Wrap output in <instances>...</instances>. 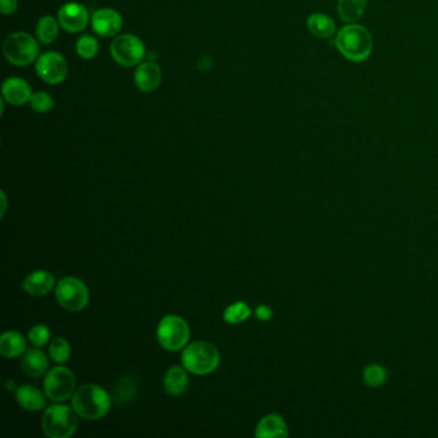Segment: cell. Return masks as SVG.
Returning a JSON list of instances; mask_svg holds the SVG:
<instances>
[{"label":"cell","mask_w":438,"mask_h":438,"mask_svg":"<svg viewBox=\"0 0 438 438\" xmlns=\"http://www.w3.org/2000/svg\"><path fill=\"white\" fill-rule=\"evenodd\" d=\"M112 398L98 384H84L72 396V408L79 417L86 420H99L111 410Z\"/></svg>","instance_id":"6da1fadb"},{"label":"cell","mask_w":438,"mask_h":438,"mask_svg":"<svg viewBox=\"0 0 438 438\" xmlns=\"http://www.w3.org/2000/svg\"><path fill=\"white\" fill-rule=\"evenodd\" d=\"M335 45L349 61L364 62L373 50V39L368 28L357 23H349L337 34Z\"/></svg>","instance_id":"7a4b0ae2"},{"label":"cell","mask_w":438,"mask_h":438,"mask_svg":"<svg viewBox=\"0 0 438 438\" xmlns=\"http://www.w3.org/2000/svg\"><path fill=\"white\" fill-rule=\"evenodd\" d=\"M219 349L213 343L197 341L183 349L181 365L197 376L211 374L219 368Z\"/></svg>","instance_id":"3957f363"},{"label":"cell","mask_w":438,"mask_h":438,"mask_svg":"<svg viewBox=\"0 0 438 438\" xmlns=\"http://www.w3.org/2000/svg\"><path fill=\"white\" fill-rule=\"evenodd\" d=\"M3 55L17 67H28L40 55V43L33 35L17 31L8 35L3 43Z\"/></svg>","instance_id":"277c9868"},{"label":"cell","mask_w":438,"mask_h":438,"mask_svg":"<svg viewBox=\"0 0 438 438\" xmlns=\"http://www.w3.org/2000/svg\"><path fill=\"white\" fill-rule=\"evenodd\" d=\"M79 425L77 412L67 405H52L44 412L41 428L50 438H69Z\"/></svg>","instance_id":"5b68a950"},{"label":"cell","mask_w":438,"mask_h":438,"mask_svg":"<svg viewBox=\"0 0 438 438\" xmlns=\"http://www.w3.org/2000/svg\"><path fill=\"white\" fill-rule=\"evenodd\" d=\"M145 45L140 38L137 35L123 34L117 35L111 43V57L117 64L130 69L137 67L143 62L145 57Z\"/></svg>","instance_id":"8992f818"},{"label":"cell","mask_w":438,"mask_h":438,"mask_svg":"<svg viewBox=\"0 0 438 438\" xmlns=\"http://www.w3.org/2000/svg\"><path fill=\"white\" fill-rule=\"evenodd\" d=\"M191 337L188 322L179 315H166L158 324V343L167 351L184 349Z\"/></svg>","instance_id":"52a82bcc"},{"label":"cell","mask_w":438,"mask_h":438,"mask_svg":"<svg viewBox=\"0 0 438 438\" xmlns=\"http://www.w3.org/2000/svg\"><path fill=\"white\" fill-rule=\"evenodd\" d=\"M55 298L69 311H82L89 303V291L84 281L75 276H66L55 287Z\"/></svg>","instance_id":"ba28073f"},{"label":"cell","mask_w":438,"mask_h":438,"mask_svg":"<svg viewBox=\"0 0 438 438\" xmlns=\"http://www.w3.org/2000/svg\"><path fill=\"white\" fill-rule=\"evenodd\" d=\"M75 391V377L69 368L55 366L47 373L44 379V392L52 401L63 403L72 398Z\"/></svg>","instance_id":"9c48e42d"},{"label":"cell","mask_w":438,"mask_h":438,"mask_svg":"<svg viewBox=\"0 0 438 438\" xmlns=\"http://www.w3.org/2000/svg\"><path fill=\"white\" fill-rule=\"evenodd\" d=\"M35 71L41 82L49 85H58L69 75V64L66 58L58 52H45L35 62Z\"/></svg>","instance_id":"30bf717a"},{"label":"cell","mask_w":438,"mask_h":438,"mask_svg":"<svg viewBox=\"0 0 438 438\" xmlns=\"http://www.w3.org/2000/svg\"><path fill=\"white\" fill-rule=\"evenodd\" d=\"M57 20L64 31L69 34H79L86 28L91 17L88 8L84 4L69 1L58 9Z\"/></svg>","instance_id":"8fae6325"},{"label":"cell","mask_w":438,"mask_h":438,"mask_svg":"<svg viewBox=\"0 0 438 438\" xmlns=\"http://www.w3.org/2000/svg\"><path fill=\"white\" fill-rule=\"evenodd\" d=\"M90 23L98 36L115 38L123 30V18L113 8H101L93 13Z\"/></svg>","instance_id":"7c38bea8"},{"label":"cell","mask_w":438,"mask_h":438,"mask_svg":"<svg viewBox=\"0 0 438 438\" xmlns=\"http://www.w3.org/2000/svg\"><path fill=\"white\" fill-rule=\"evenodd\" d=\"M162 80V69L155 62H142L134 72V84L143 93L157 89Z\"/></svg>","instance_id":"4fadbf2b"},{"label":"cell","mask_w":438,"mask_h":438,"mask_svg":"<svg viewBox=\"0 0 438 438\" xmlns=\"http://www.w3.org/2000/svg\"><path fill=\"white\" fill-rule=\"evenodd\" d=\"M33 96L31 86L21 77H8L1 85V98L12 106H23Z\"/></svg>","instance_id":"5bb4252c"},{"label":"cell","mask_w":438,"mask_h":438,"mask_svg":"<svg viewBox=\"0 0 438 438\" xmlns=\"http://www.w3.org/2000/svg\"><path fill=\"white\" fill-rule=\"evenodd\" d=\"M21 368L28 377L38 378L45 376L49 371V359L44 351L36 349H28L25 351L21 360Z\"/></svg>","instance_id":"9a60e30c"},{"label":"cell","mask_w":438,"mask_h":438,"mask_svg":"<svg viewBox=\"0 0 438 438\" xmlns=\"http://www.w3.org/2000/svg\"><path fill=\"white\" fill-rule=\"evenodd\" d=\"M55 286V279L53 275L45 270H36L25 278L22 288L28 295L41 297L48 295Z\"/></svg>","instance_id":"2e32d148"},{"label":"cell","mask_w":438,"mask_h":438,"mask_svg":"<svg viewBox=\"0 0 438 438\" xmlns=\"http://www.w3.org/2000/svg\"><path fill=\"white\" fill-rule=\"evenodd\" d=\"M254 436L259 438L287 437L288 427L279 414H267L256 425Z\"/></svg>","instance_id":"e0dca14e"},{"label":"cell","mask_w":438,"mask_h":438,"mask_svg":"<svg viewBox=\"0 0 438 438\" xmlns=\"http://www.w3.org/2000/svg\"><path fill=\"white\" fill-rule=\"evenodd\" d=\"M16 400L21 408L26 411H40L47 406V400L43 392L30 384H23L17 388Z\"/></svg>","instance_id":"ac0fdd59"},{"label":"cell","mask_w":438,"mask_h":438,"mask_svg":"<svg viewBox=\"0 0 438 438\" xmlns=\"http://www.w3.org/2000/svg\"><path fill=\"white\" fill-rule=\"evenodd\" d=\"M184 366H172L164 377V388L170 396H180L189 386V378Z\"/></svg>","instance_id":"d6986e66"},{"label":"cell","mask_w":438,"mask_h":438,"mask_svg":"<svg viewBox=\"0 0 438 438\" xmlns=\"http://www.w3.org/2000/svg\"><path fill=\"white\" fill-rule=\"evenodd\" d=\"M28 342L25 337L16 330H8L0 337V354L7 359H14L25 354Z\"/></svg>","instance_id":"ffe728a7"},{"label":"cell","mask_w":438,"mask_h":438,"mask_svg":"<svg viewBox=\"0 0 438 438\" xmlns=\"http://www.w3.org/2000/svg\"><path fill=\"white\" fill-rule=\"evenodd\" d=\"M60 28L61 25L57 18L52 16H43L36 23V30H35L36 39L43 45H49L55 43V39L58 38Z\"/></svg>","instance_id":"44dd1931"},{"label":"cell","mask_w":438,"mask_h":438,"mask_svg":"<svg viewBox=\"0 0 438 438\" xmlns=\"http://www.w3.org/2000/svg\"><path fill=\"white\" fill-rule=\"evenodd\" d=\"M308 28L310 33L318 38L327 39L336 34V23L329 16L322 13L311 14L308 18Z\"/></svg>","instance_id":"7402d4cb"},{"label":"cell","mask_w":438,"mask_h":438,"mask_svg":"<svg viewBox=\"0 0 438 438\" xmlns=\"http://www.w3.org/2000/svg\"><path fill=\"white\" fill-rule=\"evenodd\" d=\"M368 0H338V16L341 20L354 23L361 18Z\"/></svg>","instance_id":"603a6c76"},{"label":"cell","mask_w":438,"mask_h":438,"mask_svg":"<svg viewBox=\"0 0 438 438\" xmlns=\"http://www.w3.org/2000/svg\"><path fill=\"white\" fill-rule=\"evenodd\" d=\"M99 52V41L91 35H82L76 41V53L82 60H93Z\"/></svg>","instance_id":"cb8c5ba5"},{"label":"cell","mask_w":438,"mask_h":438,"mask_svg":"<svg viewBox=\"0 0 438 438\" xmlns=\"http://www.w3.org/2000/svg\"><path fill=\"white\" fill-rule=\"evenodd\" d=\"M251 316V308L247 305L246 302H235L225 308L223 318L229 324H240L246 322Z\"/></svg>","instance_id":"d4e9b609"},{"label":"cell","mask_w":438,"mask_h":438,"mask_svg":"<svg viewBox=\"0 0 438 438\" xmlns=\"http://www.w3.org/2000/svg\"><path fill=\"white\" fill-rule=\"evenodd\" d=\"M49 356L57 364L67 363L71 357V346L64 338H55L49 344Z\"/></svg>","instance_id":"484cf974"},{"label":"cell","mask_w":438,"mask_h":438,"mask_svg":"<svg viewBox=\"0 0 438 438\" xmlns=\"http://www.w3.org/2000/svg\"><path fill=\"white\" fill-rule=\"evenodd\" d=\"M364 382L371 388H378L387 381V370L383 366L371 364L363 371Z\"/></svg>","instance_id":"4316f807"},{"label":"cell","mask_w":438,"mask_h":438,"mask_svg":"<svg viewBox=\"0 0 438 438\" xmlns=\"http://www.w3.org/2000/svg\"><path fill=\"white\" fill-rule=\"evenodd\" d=\"M30 106L31 108L38 112V113H47L49 111L53 108L55 106V99L47 91H36L33 93V96L30 98Z\"/></svg>","instance_id":"83f0119b"},{"label":"cell","mask_w":438,"mask_h":438,"mask_svg":"<svg viewBox=\"0 0 438 438\" xmlns=\"http://www.w3.org/2000/svg\"><path fill=\"white\" fill-rule=\"evenodd\" d=\"M133 395H135V383L130 378H125L121 379L116 386L115 390V401L118 404H123L129 401Z\"/></svg>","instance_id":"f1b7e54d"},{"label":"cell","mask_w":438,"mask_h":438,"mask_svg":"<svg viewBox=\"0 0 438 438\" xmlns=\"http://www.w3.org/2000/svg\"><path fill=\"white\" fill-rule=\"evenodd\" d=\"M50 339V330L44 324H36L28 332V341L34 344L35 347H43Z\"/></svg>","instance_id":"f546056e"},{"label":"cell","mask_w":438,"mask_h":438,"mask_svg":"<svg viewBox=\"0 0 438 438\" xmlns=\"http://www.w3.org/2000/svg\"><path fill=\"white\" fill-rule=\"evenodd\" d=\"M18 9V0H0V12L3 16H12Z\"/></svg>","instance_id":"4dcf8cb0"},{"label":"cell","mask_w":438,"mask_h":438,"mask_svg":"<svg viewBox=\"0 0 438 438\" xmlns=\"http://www.w3.org/2000/svg\"><path fill=\"white\" fill-rule=\"evenodd\" d=\"M254 314H256V318L261 320V322H269L273 318V311L266 305H260L259 308H256Z\"/></svg>","instance_id":"1f68e13d"},{"label":"cell","mask_w":438,"mask_h":438,"mask_svg":"<svg viewBox=\"0 0 438 438\" xmlns=\"http://www.w3.org/2000/svg\"><path fill=\"white\" fill-rule=\"evenodd\" d=\"M1 198H3V210H1V216H4L6 213V208H7V197H6V193L1 191Z\"/></svg>","instance_id":"d6a6232c"}]
</instances>
